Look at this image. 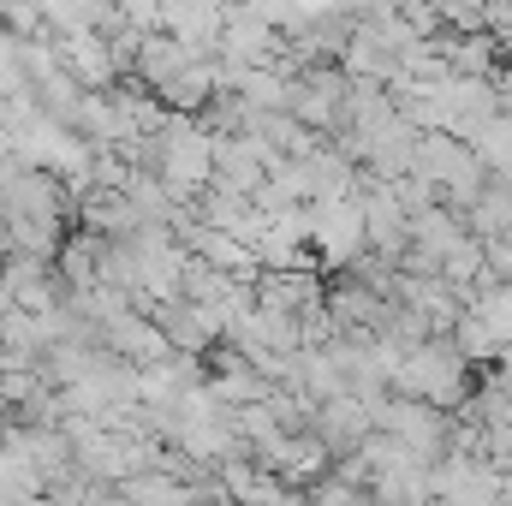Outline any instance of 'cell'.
I'll return each mask as SVG.
<instances>
[{
  "instance_id": "1",
  "label": "cell",
  "mask_w": 512,
  "mask_h": 506,
  "mask_svg": "<svg viewBox=\"0 0 512 506\" xmlns=\"http://www.w3.org/2000/svg\"><path fill=\"white\" fill-rule=\"evenodd\" d=\"M477 376H483V370H471L465 352H459L447 334H429L423 346H411V352L399 358V370H393V393H417V399L453 411V405L471 393V381Z\"/></svg>"
},
{
  "instance_id": "2",
  "label": "cell",
  "mask_w": 512,
  "mask_h": 506,
  "mask_svg": "<svg viewBox=\"0 0 512 506\" xmlns=\"http://www.w3.org/2000/svg\"><path fill=\"white\" fill-rule=\"evenodd\" d=\"M155 149H161L155 173L179 191V203H197V191L215 179V137L203 131V120L197 114H161Z\"/></svg>"
},
{
  "instance_id": "3",
  "label": "cell",
  "mask_w": 512,
  "mask_h": 506,
  "mask_svg": "<svg viewBox=\"0 0 512 506\" xmlns=\"http://www.w3.org/2000/svg\"><path fill=\"white\" fill-rule=\"evenodd\" d=\"M0 292L12 298V304H24V310H54V304H66V274L54 268V256H30V251H0Z\"/></svg>"
},
{
  "instance_id": "4",
  "label": "cell",
  "mask_w": 512,
  "mask_h": 506,
  "mask_svg": "<svg viewBox=\"0 0 512 506\" xmlns=\"http://www.w3.org/2000/svg\"><path fill=\"white\" fill-rule=\"evenodd\" d=\"M149 316H155V328H161V340H167L173 352H191V358H203V352L221 340V316H215L209 304H191V298H179V292L155 298V304H149Z\"/></svg>"
},
{
  "instance_id": "5",
  "label": "cell",
  "mask_w": 512,
  "mask_h": 506,
  "mask_svg": "<svg viewBox=\"0 0 512 506\" xmlns=\"http://www.w3.org/2000/svg\"><path fill=\"white\" fill-rule=\"evenodd\" d=\"M215 90H221V54H185V66L167 72L149 96H155L167 114H197Z\"/></svg>"
},
{
  "instance_id": "6",
  "label": "cell",
  "mask_w": 512,
  "mask_h": 506,
  "mask_svg": "<svg viewBox=\"0 0 512 506\" xmlns=\"http://www.w3.org/2000/svg\"><path fill=\"white\" fill-rule=\"evenodd\" d=\"M72 221L90 227V233H102V239H131L149 215L126 197V185H90V191L72 203Z\"/></svg>"
},
{
  "instance_id": "7",
  "label": "cell",
  "mask_w": 512,
  "mask_h": 506,
  "mask_svg": "<svg viewBox=\"0 0 512 506\" xmlns=\"http://www.w3.org/2000/svg\"><path fill=\"white\" fill-rule=\"evenodd\" d=\"M310 429L328 441V453H352L376 423H370V405L346 387V393H334V399H322V405H316V423H310Z\"/></svg>"
},
{
  "instance_id": "8",
  "label": "cell",
  "mask_w": 512,
  "mask_h": 506,
  "mask_svg": "<svg viewBox=\"0 0 512 506\" xmlns=\"http://www.w3.org/2000/svg\"><path fill=\"white\" fill-rule=\"evenodd\" d=\"M501 36L495 30H459L453 48H447V78H489L501 66Z\"/></svg>"
},
{
  "instance_id": "9",
  "label": "cell",
  "mask_w": 512,
  "mask_h": 506,
  "mask_svg": "<svg viewBox=\"0 0 512 506\" xmlns=\"http://www.w3.org/2000/svg\"><path fill=\"white\" fill-rule=\"evenodd\" d=\"M447 340H453V346L465 352V364H471V370H489V364H495V352H501V340H495V328H489V322H483V316H477L471 304L459 310V322L447 328Z\"/></svg>"
},
{
  "instance_id": "10",
  "label": "cell",
  "mask_w": 512,
  "mask_h": 506,
  "mask_svg": "<svg viewBox=\"0 0 512 506\" xmlns=\"http://www.w3.org/2000/svg\"><path fill=\"white\" fill-rule=\"evenodd\" d=\"M471 310L495 328V340H501V346H512V280L489 286V292H477V298H471Z\"/></svg>"
},
{
  "instance_id": "11",
  "label": "cell",
  "mask_w": 512,
  "mask_h": 506,
  "mask_svg": "<svg viewBox=\"0 0 512 506\" xmlns=\"http://www.w3.org/2000/svg\"><path fill=\"white\" fill-rule=\"evenodd\" d=\"M501 280H512V239H483V262H477L471 292H489V286H501Z\"/></svg>"
},
{
  "instance_id": "12",
  "label": "cell",
  "mask_w": 512,
  "mask_h": 506,
  "mask_svg": "<svg viewBox=\"0 0 512 506\" xmlns=\"http://www.w3.org/2000/svg\"><path fill=\"white\" fill-rule=\"evenodd\" d=\"M447 30H483V0H435Z\"/></svg>"
}]
</instances>
